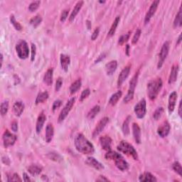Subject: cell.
Wrapping results in <instances>:
<instances>
[{
  "label": "cell",
  "instance_id": "13",
  "mask_svg": "<svg viewBox=\"0 0 182 182\" xmlns=\"http://www.w3.org/2000/svg\"><path fill=\"white\" fill-rule=\"evenodd\" d=\"M170 125L168 122H164L161 125L158 127L157 133L161 137H166L170 132Z\"/></svg>",
  "mask_w": 182,
  "mask_h": 182
},
{
  "label": "cell",
  "instance_id": "10",
  "mask_svg": "<svg viewBox=\"0 0 182 182\" xmlns=\"http://www.w3.org/2000/svg\"><path fill=\"white\" fill-rule=\"evenodd\" d=\"M169 51H170V42L166 41L163 44V46H162L161 51H160L159 60V63H158V66H157L158 68H162V65H163L164 61H165L166 57H167Z\"/></svg>",
  "mask_w": 182,
  "mask_h": 182
},
{
  "label": "cell",
  "instance_id": "30",
  "mask_svg": "<svg viewBox=\"0 0 182 182\" xmlns=\"http://www.w3.org/2000/svg\"><path fill=\"white\" fill-rule=\"evenodd\" d=\"M81 84H82V83H81L80 79H78V80L75 81L74 83H73L71 84V85H70V89H69L70 90V93L71 94L76 93V92L80 88Z\"/></svg>",
  "mask_w": 182,
  "mask_h": 182
},
{
  "label": "cell",
  "instance_id": "50",
  "mask_svg": "<svg viewBox=\"0 0 182 182\" xmlns=\"http://www.w3.org/2000/svg\"><path fill=\"white\" fill-rule=\"evenodd\" d=\"M62 104V101L60 100H55V101L53 102V107H52V109H53V111H55L56 109H58L59 108H60Z\"/></svg>",
  "mask_w": 182,
  "mask_h": 182
},
{
  "label": "cell",
  "instance_id": "34",
  "mask_svg": "<svg viewBox=\"0 0 182 182\" xmlns=\"http://www.w3.org/2000/svg\"><path fill=\"white\" fill-rule=\"evenodd\" d=\"M100 108L99 105L94 106L93 108L89 111V112L87 113V118L90 120L93 119L94 117L98 114V112H100Z\"/></svg>",
  "mask_w": 182,
  "mask_h": 182
},
{
  "label": "cell",
  "instance_id": "20",
  "mask_svg": "<svg viewBox=\"0 0 182 182\" xmlns=\"http://www.w3.org/2000/svg\"><path fill=\"white\" fill-rule=\"evenodd\" d=\"M132 132H133V137L135 142L137 144L141 143V130L140 127L137 123H133L132 125Z\"/></svg>",
  "mask_w": 182,
  "mask_h": 182
},
{
  "label": "cell",
  "instance_id": "52",
  "mask_svg": "<svg viewBox=\"0 0 182 182\" xmlns=\"http://www.w3.org/2000/svg\"><path fill=\"white\" fill-rule=\"evenodd\" d=\"M12 130L14 132H17L18 130V124H17L16 122H13L12 123Z\"/></svg>",
  "mask_w": 182,
  "mask_h": 182
},
{
  "label": "cell",
  "instance_id": "33",
  "mask_svg": "<svg viewBox=\"0 0 182 182\" xmlns=\"http://www.w3.org/2000/svg\"><path fill=\"white\" fill-rule=\"evenodd\" d=\"M130 120H131V116H128L127 118H126L125 122L123 123V134H125V136H127L130 134V126H129V125H130Z\"/></svg>",
  "mask_w": 182,
  "mask_h": 182
},
{
  "label": "cell",
  "instance_id": "39",
  "mask_svg": "<svg viewBox=\"0 0 182 182\" xmlns=\"http://www.w3.org/2000/svg\"><path fill=\"white\" fill-rule=\"evenodd\" d=\"M9 109V102L8 101H4L2 102L1 104V108H0V112L2 116L5 115L8 112Z\"/></svg>",
  "mask_w": 182,
  "mask_h": 182
},
{
  "label": "cell",
  "instance_id": "44",
  "mask_svg": "<svg viewBox=\"0 0 182 182\" xmlns=\"http://www.w3.org/2000/svg\"><path fill=\"white\" fill-rule=\"evenodd\" d=\"M140 35H141V30L140 29H137L135 34H134L133 38H132V44H135L137 43L139 38L140 37Z\"/></svg>",
  "mask_w": 182,
  "mask_h": 182
},
{
  "label": "cell",
  "instance_id": "55",
  "mask_svg": "<svg viewBox=\"0 0 182 182\" xmlns=\"http://www.w3.org/2000/svg\"><path fill=\"white\" fill-rule=\"evenodd\" d=\"M105 57V53H103V54H101V55H100L99 57H98V60H96V61H95V63H98V62H99V61H102V60Z\"/></svg>",
  "mask_w": 182,
  "mask_h": 182
},
{
  "label": "cell",
  "instance_id": "26",
  "mask_svg": "<svg viewBox=\"0 0 182 182\" xmlns=\"http://www.w3.org/2000/svg\"><path fill=\"white\" fill-rule=\"evenodd\" d=\"M53 134H54V129L51 124H48L46 126V141L48 143L51 142L52 140Z\"/></svg>",
  "mask_w": 182,
  "mask_h": 182
},
{
  "label": "cell",
  "instance_id": "7",
  "mask_svg": "<svg viewBox=\"0 0 182 182\" xmlns=\"http://www.w3.org/2000/svg\"><path fill=\"white\" fill-rule=\"evenodd\" d=\"M134 112L139 119H142L145 116L147 112V102L145 99H142L134 106Z\"/></svg>",
  "mask_w": 182,
  "mask_h": 182
},
{
  "label": "cell",
  "instance_id": "4",
  "mask_svg": "<svg viewBox=\"0 0 182 182\" xmlns=\"http://www.w3.org/2000/svg\"><path fill=\"white\" fill-rule=\"evenodd\" d=\"M117 149L125 155L131 156L134 160H138V155L134 147L126 141H122L117 146Z\"/></svg>",
  "mask_w": 182,
  "mask_h": 182
},
{
  "label": "cell",
  "instance_id": "35",
  "mask_svg": "<svg viewBox=\"0 0 182 182\" xmlns=\"http://www.w3.org/2000/svg\"><path fill=\"white\" fill-rule=\"evenodd\" d=\"M182 25V12H181V6L179 9V11L178 14H177L176 18L174 21V27H180Z\"/></svg>",
  "mask_w": 182,
  "mask_h": 182
},
{
  "label": "cell",
  "instance_id": "17",
  "mask_svg": "<svg viewBox=\"0 0 182 182\" xmlns=\"http://www.w3.org/2000/svg\"><path fill=\"white\" fill-rule=\"evenodd\" d=\"M177 100V92H172L170 94V98H169V104H168V110L170 113H172L174 111L176 105V102Z\"/></svg>",
  "mask_w": 182,
  "mask_h": 182
},
{
  "label": "cell",
  "instance_id": "31",
  "mask_svg": "<svg viewBox=\"0 0 182 182\" xmlns=\"http://www.w3.org/2000/svg\"><path fill=\"white\" fill-rule=\"evenodd\" d=\"M28 171L33 176H37V175L41 174V172L42 171V168L37 165H31L28 168Z\"/></svg>",
  "mask_w": 182,
  "mask_h": 182
},
{
  "label": "cell",
  "instance_id": "36",
  "mask_svg": "<svg viewBox=\"0 0 182 182\" xmlns=\"http://www.w3.org/2000/svg\"><path fill=\"white\" fill-rule=\"evenodd\" d=\"M42 21V18L40 15H36V16H34L31 20H30V23L31 25L33 26V27L36 28L38 25L41 23Z\"/></svg>",
  "mask_w": 182,
  "mask_h": 182
},
{
  "label": "cell",
  "instance_id": "41",
  "mask_svg": "<svg viewBox=\"0 0 182 182\" xmlns=\"http://www.w3.org/2000/svg\"><path fill=\"white\" fill-rule=\"evenodd\" d=\"M130 33H131V31H129L127 34H123V35H122L119 38L118 44L120 45H123L125 44V42H127L130 38Z\"/></svg>",
  "mask_w": 182,
  "mask_h": 182
},
{
  "label": "cell",
  "instance_id": "45",
  "mask_svg": "<svg viewBox=\"0 0 182 182\" xmlns=\"http://www.w3.org/2000/svg\"><path fill=\"white\" fill-rule=\"evenodd\" d=\"M90 93H91V91H90L89 88L85 89L84 91L82 92V93H81V95L80 98V101H81V102L83 101L85 98H87V97H88Z\"/></svg>",
  "mask_w": 182,
  "mask_h": 182
},
{
  "label": "cell",
  "instance_id": "43",
  "mask_svg": "<svg viewBox=\"0 0 182 182\" xmlns=\"http://www.w3.org/2000/svg\"><path fill=\"white\" fill-rule=\"evenodd\" d=\"M40 4H41L40 1H35V2H31L29 6V10L31 12H34V11H36L38 7H39Z\"/></svg>",
  "mask_w": 182,
  "mask_h": 182
},
{
  "label": "cell",
  "instance_id": "61",
  "mask_svg": "<svg viewBox=\"0 0 182 182\" xmlns=\"http://www.w3.org/2000/svg\"><path fill=\"white\" fill-rule=\"evenodd\" d=\"M100 2V3H105V2Z\"/></svg>",
  "mask_w": 182,
  "mask_h": 182
},
{
  "label": "cell",
  "instance_id": "15",
  "mask_svg": "<svg viewBox=\"0 0 182 182\" xmlns=\"http://www.w3.org/2000/svg\"><path fill=\"white\" fill-rule=\"evenodd\" d=\"M85 163H86L87 165L90 166H92L94 169L97 170H102L104 169V166L102 164L98 161L97 159H95V158L93 157H87V159L85 160Z\"/></svg>",
  "mask_w": 182,
  "mask_h": 182
},
{
  "label": "cell",
  "instance_id": "60",
  "mask_svg": "<svg viewBox=\"0 0 182 182\" xmlns=\"http://www.w3.org/2000/svg\"><path fill=\"white\" fill-rule=\"evenodd\" d=\"M2 64H3V55L2 53L1 54V68L2 67Z\"/></svg>",
  "mask_w": 182,
  "mask_h": 182
},
{
  "label": "cell",
  "instance_id": "23",
  "mask_svg": "<svg viewBox=\"0 0 182 182\" xmlns=\"http://www.w3.org/2000/svg\"><path fill=\"white\" fill-rule=\"evenodd\" d=\"M178 73H179V66L175 65L173 66L172 68V71H171L170 78H169V83L170 84H172V83H174L175 81L177 80V76H178Z\"/></svg>",
  "mask_w": 182,
  "mask_h": 182
},
{
  "label": "cell",
  "instance_id": "40",
  "mask_svg": "<svg viewBox=\"0 0 182 182\" xmlns=\"http://www.w3.org/2000/svg\"><path fill=\"white\" fill-rule=\"evenodd\" d=\"M172 169L177 173V174L179 175V176H181V175H182V169H181V164L179 163V162H175L174 163L172 164Z\"/></svg>",
  "mask_w": 182,
  "mask_h": 182
},
{
  "label": "cell",
  "instance_id": "28",
  "mask_svg": "<svg viewBox=\"0 0 182 182\" xmlns=\"http://www.w3.org/2000/svg\"><path fill=\"white\" fill-rule=\"evenodd\" d=\"M122 95H123V93L122 91H119L116 92V93L113 94V95L111 96L110 100H109V103H110L111 105H115L117 104V102H118L120 98L122 97Z\"/></svg>",
  "mask_w": 182,
  "mask_h": 182
},
{
  "label": "cell",
  "instance_id": "54",
  "mask_svg": "<svg viewBox=\"0 0 182 182\" xmlns=\"http://www.w3.org/2000/svg\"><path fill=\"white\" fill-rule=\"evenodd\" d=\"M23 179L24 181H31V179H30L29 176L26 173H23Z\"/></svg>",
  "mask_w": 182,
  "mask_h": 182
},
{
  "label": "cell",
  "instance_id": "1",
  "mask_svg": "<svg viewBox=\"0 0 182 182\" xmlns=\"http://www.w3.org/2000/svg\"><path fill=\"white\" fill-rule=\"evenodd\" d=\"M75 146L79 152L83 155H92L95 152L93 145L83 134H78L75 139Z\"/></svg>",
  "mask_w": 182,
  "mask_h": 182
},
{
  "label": "cell",
  "instance_id": "11",
  "mask_svg": "<svg viewBox=\"0 0 182 182\" xmlns=\"http://www.w3.org/2000/svg\"><path fill=\"white\" fill-rule=\"evenodd\" d=\"M159 4V0H156V1H154L152 2V4H151L148 12H147V13L146 14V16H145V24H147V23L149 22V21H150V19H152V17L154 16V14H155Z\"/></svg>",
  "mask_w": 182,
  "mask_h": 182
},
{
  "label": "cell",
  "instance_id": "46",
  "mask_svg": "<svg viewBox=\"0 0 182 182\" xmlns=\"http://www.w3.org/2000/svg\"><path fill=\"white\" fill-rule=\"evenodd\" d=\"M62 84H63V79H62L61 77L57 79L56 83H55V91H59L62 86Z\"/></svg>",
  "mask_w": 182,
  "mask_h": 182
},
{
  "label": "cell",
  "instance_id": "25",
  "mask_svg": "<svg viewBox=\"0 0 182 182\" xmlns=\"http://www.w3.org/2000/svg\"><path fill=\"white\" fill-rule=\"evenodd\" d=\"M83 5V1H79V2H77V4H76V6H75V7L73 9V10L71 14H70V16L69 17V21H72L75 18H76V15L78 14L79 12H80V9L82 8Z\"/></svg>",
  "mask_w": 182,
  "mask_h": 182
},
{
  "label": "cell",
  "instance_id": "27",
  "mask_svg": "<svg viewBox=\"0 0 182 182\" xmlns=\"http://www.w3.org/2000/svg\"><path fill=\"white\" fill-rule=\"evenodd\" d=\"M139 180L140 181H157V179L151 173L145 172L143 174L140 175Z\"/></svg>",
  "mask_w": 182,
  "mask_h": 182
},
{
  "label": "cell",
  "instance_id": "9",
  "mask_svg": "<svg viewBox=\"0 0 182 182\" xmlns=\"http://www.w3.org/2000/svg\"><path fill=\"white\" fill-rule=\"evenodd\" d=\"M74 102H75V98H73L67 102V103H66L65 107L63 108V110H61V112L59 115V123H61V122H63L64 120H65L66 117H67L68 113L70 112V111L71 110L73 106Z\"/></svg>",
  "mask_w": 182,
  "mask_h": 182
},
{
  "label": "cell",
  "instance_id": "24",
  "mask_svg": "<svg viewBox=\"0 0 182 182\" xmlns=\"http://www.w3.org/2000/svg\"><path fill=\"white\" fill-rule=\"evenodd\" d=\"M53 68H49L45 73L44 76V82L46 83L47 85L50 86L52 85L53 83Z\"/></svg>",
  "mask_w": 182,
  "mask_h": 182
},
{
  "label": "cell",
  "instance_id": "2",
  "mask_svg": "<svg viewBox=\"0 0 182 182\" xmlns=\"http://www.w3.org/2000/svg\"><path fill=\"white\" fill-rule=\"evenodd\" d=\"M105 157L107 159L113 160L115 162V166L119 169L120 170L125 172L129 169V164L125 161L124 157L120 154L114 151H108V152L106 154Z\"/></svg>",
  "mask_w": 182,
  "mask_h": 182
},
{
  "label": "cell",
  "instance_id": "57",
  "mask_svg": "<svg viewBox=\"0 0 182 182\" xmlns=\"http://www.w3.org/2000/svg\"><path fill=\"white\" fill-rule=\"evenodd\" d=\"M86 25H87V29H88L89 30L91 29V22L90 21H88L87 20V21H86Z\"/></svg>",
  "mask_w": 182,
  "mask_h": 182
},
{
  "label": "cell",
  "instance_id": "38",
  "mask_svg": "<svg viewBox=\"0 0 182 182\" xmlns=\"http://www.w3.org/2000/svg\"><path fill=\"white\" fill-rule=\"evenodd\" d=\"M10 21L11 23H12V24L14 26L15 29L17 30V31H21V30L22 29V27H21V25L18 21H16L14 15H11L10 16Z\"/></svg>",
  "mask_w": 182,
  "mask_h": 182
},
{
  "label": "cell",
  "instance_id": "48",
  "mask_svg": "<svg viewBox=\"0 0 182 182\" xmlns=\"http://www.w3.org/2000/svg\"><path fill=\"white\" fill-rule=\"evenodd\" d=\"M68 12H69V10H68V9H65L62 12L61 15V18H60V19H61V21H62V22H63V21H66V18L68 17Z\"/></svg>",
  "mask_w": 182,
  "mask_h": 182
},
{
  "label": "cell",
  "instance_id": "56",
  "mask_svg": "<svg viewBox=\"0 0 182 182\" xmlns=\"http://www.w3.org/2000/svg\"><path fill=\"white\" fill-rule=\"evenodd\" d=\"M181 105H182V102L181 101H180V102H179V111H178V112H179V116H180L181 117V109H182V108H181Z\"/></svg>",
  "mask_w": 182,
  "mask_h": 182
},
{
  "label": "cell",
  "instance_id": "21",
  "mask_svg": "<svg viewBox=\"0 0 182 182\" xmlns=\"http://www.w3.org/2000/svg\"><path fill=\"white\" fill-rule=\"evenodd\" d=\"M117 67V62L116 61H112L109 62L105 65V70L108 76H111L114 73Z\"/></svg>",
  "mask_w": 182,
  "mask_h": 182
},
{
  "label": "cell",
  "instance_id": "3",
  "mask_svg": "<svg viewBox=\"0 0 182 182\" xmlns=\"http://www.w3.org/2000/svg\"><path fill=\"white\" fill-rule=\"evenodd\" d=\"M162 87V80L161 78L150 81L147 85V93L151 100H155L157 97Z\"/></svg>",
  "mask_w": 182,
  "mask_h": 182
},
{
  "label": "cell",
  "instance_id": "58",
  "mask_svg": "<svg viewBox=\"0 0 182 182\" xmlns=\"http://www.w3.org/2000/svg\"><path fill=\"white\" fill-rule=\"evenodd\" d=\"M181 34H180L179 36V38H178V41H177V45L181 43Z\"/></svg>",
  "mask_w": 182,
  "mask_h": 182
},
{
  "label": "cell",
  "instance_id": "12",
  "mask_svg": "<svg viewBox=\"0 0 182 182\" xmlns=\"http://www.w3.org/2000/svg\"><path fill=\"white\" fill-rule=\"evenodd\" d=\"M109 122V118L107 117H105L103 118L100 120V121L99 123H98L97 126H96L95 130H94V131L93 132V137H97L98 134H99L100 132H101L103 129L105 127L107 124Z\"/></svg>",
  "mask_w": 182,
  "mask_h": 182
},
{
  "label": "cell",
  "instance_id": "19",
  "mask_svg": "<svg viewBox=\"0 0 182 182\" xmlns=\"http://www.w3.org/2000/svg\"><path fill=\"white\" fill-rule=\"evenodd\" d=\"M23 110H24V105L22 102L18 101L15 102L14 106H13V112L16 116H21Z\"/></svg>",
  "mask_w": 182,
  "mask_h": 182
},
{
  "label": "cell",
  "instance_id": "16",
  "mask_svg": "<svg viewBox=\"0 0 182 182\" xmlns=\"http://www.w3.org/2000/svg\"><path fill=\"white\" fill-rule=\"evenodd\" d=\"M130 72V66H127L124 69L122 70L120 74L118 77V80H117V85L118 87L121 86L123 85V83L125 82V80L127 78L128 76H129Z\"/></svg>",
  "mask_w": 182,
  "mask_h": 182
},
{
  "label": "cell",
  "instance_id": "37",
  "mask_svg": "<svg viewBox=\"0 0 182 182\" xmlns=\"http://www.w3.org/2000/svg\"><path fill=\"white\" fill-rule=\"evenodd\" d=\"M164 112V110L162 107L158 108L157 110L155 111V112H154V114H153L154 119H155V120H158L161 118L162 115H163Z\"/></svg>",
  "mask_w": 182,
  "mask_h": 182
},
{
  "label": "cell",
  "instance_id": "29",
  "mask_svg": "<svg viewBox=\"0 0 182 182\" xmlns=\"http://www.w3.org/2000/svg\"><path fill=\"white\" fill-rule=\"evenodd\" d=\"M48 98V92L45 91V92H42V93H40L38 95H37V97H36V104L38 105L39 103H42V102H44V101H46V100Z\"/></svg>",
  "mask_w": 182,
  "mask_h": 182
},
{
  "label": "cell",
  "instance_id": "14",
  "mask_svg": "<svg viewBox=\"0 0 182 182\" xmlns=\"http://www.w3.org/2000/svg\"><path fill=\"white\" fill-rule=\"evenodd\" d=\"M100 144L102 148L106 151H110L112 145V139L109 136H102L100 138Z\"/></svg>",
  "mask_w": 182,
  "mask_h": 182
},
{
  "label": "cell",
  "instance_id": "51",
  "mask_svg": "<svg viewBox=\"0 0 182 182\" xmlns=\"http://www.w3.org/2000/svg\"><path fill=\"white\" fill-rule=\"evenodd\" d=\"M99 33H100V29H99V27L96 28L95 30V31H94V32L93 33V34H92L91 39L93 40V41L95 40L96 38H97L98 36V34H99Z\"/></svg>",
  "mask_w": 182,
  "mask_h": 182
},
{
  "label": "cell",
  "instance_id": "8",
  "mask_svg": "<svg viewBox=\"0 0 182 182\" xmlns=\"http://www.w3.org/2000/svg\"><path fill=\"white\" fill-rule=\"evenodd\" d=\"M2 139H3L4 146L6 148H7V147L12 146V145H14L17 137L14 134L11 133L9 130H6V131L4 132Z\"/></svg>",
  "mask_w": 182,
  "mask_h": 182
},
{
  "label": "cell",
  "instance_id": "49",
  "mask_svg": "<svg viewBox=\"0 0 182 182\" xmlns=\"http://www.w3.org/2000/svg\"><path fill=\"white\" fill-rule=\"evenodd\" d=\"M8 181H21V179L19 177V176L17 174H14L12 175V177H11V178L8 179Z\"/></svg>",
  "mask_w": 182,
  "mask_h": 182
},
{
  "label": "cell",
  "instance_id": "22",
  "mask_svg": "<svg viewBox=\"0 0 182 182\" xmlns=\"http://www.w3.org/2000/svg\"><path fill=\"white\" fill-rule=\"evenodd\" d=\"M61 65L63 70H65L66 72L68 71V66L70 65V59L68 55L66 54H61Z\"/></svg>",
  "mask_w": 182,
  "mask_h": 182
},
{
  "label": "cell",
  "instance_id": "53",
  "mask_svg": "<svg viewBox=\"0 0 182 182\" xmlns=\"http://www.w3.org/2000/svg\"><path fill=\"white\" fill-rule=\"evenodd\" d=\"M96 181H109L110 180H109L108 179L105 178L104 176H100L99 178L96 179Z\"/></svg>",
  "mask_w": 182,
  "mask_h": 182
},
{
  "label": "cell",
  "instance_id": "5",
  "mask_svg": "<svg viewBox=\"0 0 182 182\" xmlns=\"http://www.w3.org/2000/svg\"><path fill=\"white\" fill-rule=\"evenodd\" d=\"M16 51L19 59H26L29 57V48L27 43L25 41H19L16 46Z\"/></svg>",
  "mask_w": 182,
  "mask_h": 182
},
{
  "label": "cell",
  "instance_id": "42",
  "mask_svg": "<svg viewBox=\"0 0 182 182\" xmlns=\"http://www.w3.org/2000/svg\"><path fill=\"white\" fill-rule=\"evenodd\" d=\"M48 157H49V159H51V160H53V161H55V162L62 161V159H63L61 156H60L58 153H54V152L49 153L48 155Z\"/></svg>",
  "mask_w": 182,
  "mask_h": 182
},
{
  "label": "cell",
  "instance_id": "32",
  "mask_svg": "<svg viewBox=\"0 0 182 182\" xmlns=\"http://www.w3.org/2000/svg\"><path fill=\"white\" fill-rule=\"evenodd\" d=\"M120 16H117L116 18H115V21H113V23L112 24V27H111L110 31H109V32H108L109 36H112L115 34V31H116V29H117V26H118V23L120 22Z\"/></svg>",
  "mask_w": 182,
  "mask_h": 182
},
{
  "label": "cell",
  "instance_id": "59",
  "mask_svg": "<svg viewBox=\"0 0 182 182\" xmlns=\"http://www.w3.org/2000/svg\"><path fill=\"white\" fill-rule=\"evenodd\" d=\"M129 50H130V46L129 45H127V49H126V53H127V55H130V53H129Z\"/></svg>",
  "mask_w": 182,
  "mask_h": 182
},
{
  "label": "cell",
  "instance_id": "6",
  "mask_svg": "<svg viewBox=\"0 0 182 182\" xmlns=\"http://www.w3.org/2000/svg\"><path fill=\"white\" fill-rule=\"evenodd\" d=\"M137 80H138V73H137L132 77V80H130V88L128 90L127 95H125V97L123 99V102H125V103H127V102H129L130 100L133 99L134 90H135L137 83Z\"/></svg>",
  "mask_w": 182,
  "mask_h": 182
},
{
  "label": "cell",
  "instance_id": "18",
  "mask_svg": "<svg viewBox=\"0 0 182 182\" xmlns=\"http://www.w3.org/2000/svg\"><path fill=\"white\" fill-rule=\"evenodd\" d=\"M45 120H46V115H44V112H41L40 115H38L37 122H36V132L38 134H39L41 131L43 127H44Z\"/></svg>",
  "mask_w": 182,
  "mask_h": 182
},
{
  "label": "cell",
  "instance_id": "47",
  "mask_svg": "<svg viewBox=\"0 0 182 182\" xmlns=\"http://www.w3.org/2000/svg\"><path fill=\"white\" fill-rule=\"evenodd\" d=\"M36 53V45L34 44H31V61H34V59H35Z\"/></svg>",
  "mask_w": 182,
  "mask_h": 182
}]
</instances>
